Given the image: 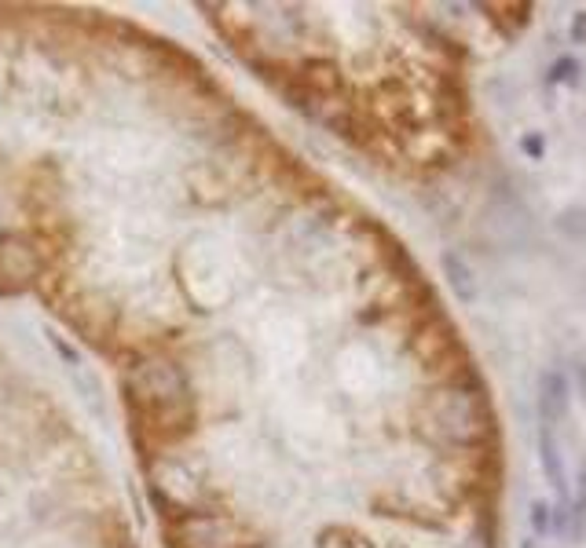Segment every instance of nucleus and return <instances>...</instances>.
Masks as SVG:
<instances>
[{
    "label": "nucleus",
    "mask_w": 586,
    "mask_h": 548,
    "mask_svg": "<svg viewBox=\"0 0 586 548\" xmlns=\"http://www.w3.org/2000/svg\"><path fill=\"white\" fill-rule=\"evenodd\" d=\"M557 527L568 541H582L586 537V498H572L565 505V512H557Z\"/></svg>",
    "instance_id": "423d86ee"
},
{
    "label": "nucleus",
    "mask_w": 586,
    "mask_h": 548,
    "mask_svg": "<svg viewBox=\"0 0 586 548\" xmlns=\"http://www.w3.org/2000/svg\"><path fill=\"white\" fill-rule=\"evenodd\" d=\"M520 150H524L528 157H536V161H539V157L546 154V143H543V135H539V132H528L524 140H520Z\"/></svg>",
    "instance_id": "9d476101"
},
{
    "label": "nucleus",
    "mask_w": 586,
    "mask_h": 548,
    "mask_svg": "<svg viewBox=\"0 0 586 548\" xmlns=\"http://www.w3.org/2000/svg\"><path fill=\"white\" fill-rule=\"evenodd\" d=\"M539 468H543V476H546V483L553 486V493L561 498V508L572 501L568 498V472H565V453H561V446H557V435H553V428H539Z\"/></svg>",
    "instance_id": "20e7f679"
},
{
    "label": "nucleus",
    "mask_w": 586,
    "mask_h": 548,
    "mask_svg": "<svg viewBox=\"0 0 586 548\" xmlns=\"http://www.w3.org/2000/svg\"><path fill=\"white\" fill-rule=\"evenodd\" d=\"M550 530H557V512L546 501H531V534L546 537Z\"/></svg>",
    "instance_id": "6e6552de"
},
{
    "label": "nucleus",
    "mask_w": 586,
    "mask_h": 548,
    "mask_svg": "<svg viewBox=\"0 0 586 548\" xmlns=\"http://www.w3.org/2000/svg\"><path fill=\"white\" fill-rule=\"evenodd\" d=\"M0 548H136L111 479L59 414L0 354Z\"/></svg>",
    "instance_id": "f257e3e1"
},
{
    "label": "nucleus",
    "mask_w": 586,
    "mask_h": 548,
    "mask_svg": "<svg viewBox=\"0 0 586 548\" xmlns=\"http://www.w3.org/2000/svg\"><path fill=\"white\" fill-rule=\"evenodd\" d=\"M575 77H579V63L568 59V55H565V59H557V63L550 66V73H546L550 85H568V80H575Z\"/></svg>",
    "instance_id": "1a4fd4ad"
},
{
    "label": "nucleus",
    "mask_w": 586,
    "mask_h": 548,
    "mask_svg": "<svg viewBox=\"0 0 586 548\" xmlns=\"http://www.w3.org/2000/svg\"><path fill=\"white\" fill-rule=\"evenodd\" d=\"M421 428L443 450H476L491 435V406L476 384L451 380L421 402Z\"/></svg>",
    "instance_id": "f03ea898"
},
{
    "label": "nucleus",
    "mask_w": 586,
    "mask_h": 548,
    "mask_svg": "<svg viewBox=\"0 0 586 548\" xmlns=\"http://www.w3.org/2000/svg\"><path fill=\"white\" fill-rule=\"evenodd\" d=\"M520 548H539V541H524V544H520Z\"/></svg>",
    "instance_id": "4468645a"
},
{
    "label": "nucleus",
    "mask_w": 586,
    "mask_h": 548,
    "mask_svg": "<svg viewBox=\"0 0 586 548\" xmlns=\"http://www.w3.org/2000/svg\"><path fill=\"white\" fill-rule=\"evenodd\" d=\"M575 384H579V395H582V402H586V359L575 366Z\"/></svg>",
    "instance_id": "f8f14e48"
},
{
    "label": "nucleus",
    "mask_w": 586,
    "mask_h": 548,
    "mask_svg": "<svg viewBox=\"0 0 586 548\" xmlns=\"http://www.w3.org/2000/svg\"><path fill=\"white\" fill-rule=\"evenodd\" d=\"M557 231L565 238L582 241L586 238V205H568V209L557 212Z\"/></svg>",
    "instance_id": "0eeeda50"
},
{
    "label": "nucleus",
    "mask_w": 586,
    "mask_h": 548,
    "mask_svg": "<svg viewBox=\"0 0 586 548\" xmlns=\"http://www.w3.org/2000/svg\"><path fill=\"white\" fill-rule=\"evenodd\" d=\"M579 498H586V460H582V468H579Z\"/></svg>",
    "instance_id": "ddd939ff"
},
{
    "label": "nucleus",
    "mask_w": 586,
    "mask_h": 548,
    "mask_svg": "<svg viewBox=\"0 0 586 548\" xmlns=\"http://www.w3.org/2000/svg\"><path fill=\"white\" fill-rule=\"evenodd\" d=\"M440 270H443V278H447V285H451V293H455L462 304H473L476 300V278H473V270H469V263L459 256V253H443L440 256Z\"/></svg>",
    "instance_id": "39448f33"
},
{
    "label": "nucleus",
    "mask_w": 586,
    "mask_h": 548,
    "mask_svg": "<svg viewBox=\"0 0 586 548\" xmlns=\"http://www.w3.org/2000/svg\"><path fill=\"white\" fill-rule=\"evenodd\" d=\"M568 406H572V388H568L565 373L546 369L539 377V417H543V424L557 428L568 417Z\"/></svg>",
    "instance_id": "7ed1b4c3"
},
{
    "label": "nucleus",
    "mask_w": 586,
    "mask_h": 548,
    "mask_svg": "<svg viewBox=\"0 0 586 548\" xmlns=\"http://www.w3.org/2000/svg\"><path fill=\"white\" fill-rule=\"evenodd\" d=\"M572 41L586 44V11H575V19H572Z\"/></svg>",
    "instance_id": "9b49d317"
}]
</instances>
